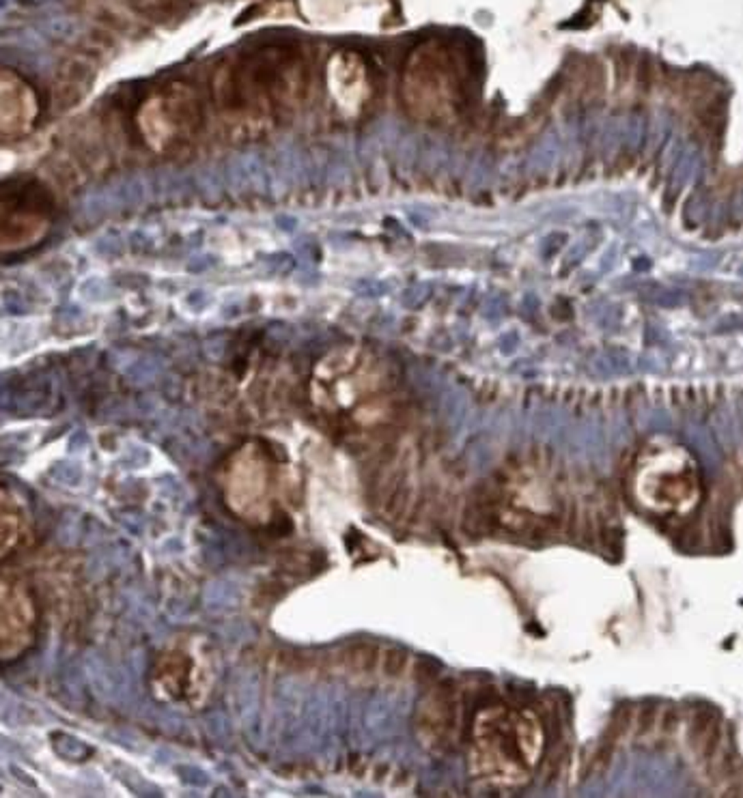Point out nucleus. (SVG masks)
<instances>
[{"mask_svg":"<svg viewBox=\"0 0 743 798\" xmlns=\"http://www.w3.org/2000/svg\"><path fill=\"white\" fill-rule=\"evenodd\" d=\"M97 250H100V254H104V256H112V254H119L121 252V241H119V237H115V235H104L100 241H97V246H95Z\"/></svg>","mask_w":743,"mask_h":798,"instance_id":"7","label":"nucleus"},{"mask_svg":"<svg viewBox=\"0 0 743 798\" xmlns=\"http://www.w3.org/2000/svg\"><path fill=\"white\" fill-rule=\"evenodd\" d=\"M157 192H159V196H164V198L181 196V194H186V179H184V174L164 172V174L159 176V181H157Z\"/></svg>","mask_w":743,"mask_h":798,"instance_id":"4","label":"nucleus"},{"mask_svg":"<svg viewBox=\"0 0 743 798\" xmlns=\"http://www.w3.org/2000/svg\"><path fill=\"white\" fill-rule=\"evenodd\" d=\"M123 207H125V201H123V194H121V185L117 181V183H110V185L95 187V190L87 192L85 196L80 198L78 214L93 222V220L104 218V216L112 214V211H119Z\"/></svg>","mask_w":743,"mask_h":798,"instance_id":"2","label":"nucleus"},{"mask_svg":"<svg viewBox=\"0 0 743 798\" xmlns=\"http://www.w3.org/2000/svg\"><path fill=\"white\" fill-rule=\"evenodd\" d=\"M199 185H201V190L207 194L209 198L218 196L220 190H222V179H220L218 170L216 168H203L199 172Z\"/></svg>","mask_w":743,"mask_h":798,"instance_id":"6","label":"nucleus"},{"mask_svg":"<svg viewBox=\"0 0 743 798\" xmlns=\"http://www.w3.org/2000/svg\"><path fill=\"white\" fill-rule=\"evenodd\" d=\"M226 181L231 183L233 190L261 187L263 170H261V164H258V157L252 153L237 155L229 164V168H226Z\"/></svg>","mask_w":743,"mask_h":798,"instance_id":"3","label":"nucleus"},{"mask_svg":"<svg viewBox=\"0 0 743 798\" xmlns=\"http://www.w3.org/2000/svg\"><path fill=\"white\" fill-rule=\"evenodd\" d=\"M412 67L418 71V78L431 82L433 117H444L446 121L459 117L472 89L470 60L461 47L452 41H429L414 54Z\"/></svg>","mask_w":743,"mask_h":798,"instance_id":"1","label":"nucleus"},{"mask_svg":"<svg viewBox=\"0 0 743 798\" xmlns=\"http://www.w3.org/2000/svg\"><path fill=\"white\" fill-rule=\"evenodd\" d=\"M80 297L87 301H104L110 297V286L102 278H87L80 284Z\"/></svg>","mask_w":743,"mask_h":798,"instance_id":"5","label":"nucleus"}]
</instances>
